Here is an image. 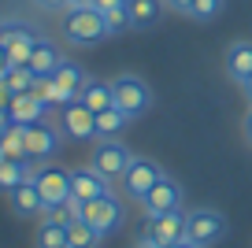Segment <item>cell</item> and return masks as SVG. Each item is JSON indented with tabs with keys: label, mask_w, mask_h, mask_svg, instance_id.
Masks as SVG:
<instances>
[{
	"label": "cell",
	"mask_w": 252,
	"mask_h": 248,
	"mask_svg": "<svg viewBox=\"0 0 252 248\" xmlns=\"http://www.w3.org/2000/svg\"><path fill=\"white\" fill-rule=\"evenodd\" d=\"M8 123H11V119H8V96L0 93V130H4Z\"/></svg>",
	"instance_id": "obj_34"
},
{
	"label": "cell",
	"mask_w": 252,
	"mask_h": 248,
	"mask_svg": "<svg viewBox=\"0 0 252 248\" xmlns=\"http://www.w3.org/2000/svg\"><path fill=\"white\" fill-rule=\"evenodd\" d=\"M245 133H249V141H252V108H249V119H245Z\"/></svg>",
	"instance_id": "obj_38"
},
{
	"label": "cell",
	"mask_w": 252,
	"mask_h": 248,
	"mask_svg": "<svg viewBox=\"0 0 252 248\" xmlns=\"http://www.w3.org/2000/svg\"><path fill=\"white\" fill-rule=\"evenodd\" d=\"M60 30H63V41L74 48H93L100 45L104 37H111L108 23H104V11L93 8V4H74V8L63 11L60 19Z\"/></svg>",
	"instance_id": "obj_1"
},
{
	"label": "cell",
	"mask_w": 252,
	"mask_h": 248,
	"mask_svg": "<svg viewBox=\"0 0 252 248\" xmlns=\"http://www.w3.org/2000/svg\"><path fill=\"white\" fill-rule=\"evenodd\" d=\"M30 159H4L0 163V193H11L15 186H23L30 178Z\"/></svg>",
	"instance_id": "obj_22"
},
{
	"label": "cell",
	"mask_w": 252,
	"mask_h": 248,
	"mask_svg": "<svg viewBox=\"0 0 252 248\" xmlns=\"http://www.w3.org/2000/svg\"><path fill=\"white\" fill-rule=\"evenodd\" d=\"M30 93L37 96V100H45L48 108H52V104L63 108V93H60V86H56L52 74H37V78H33V86H30Z\"/></svg>",
	"instance_id": "obj_27"
},
{
	"label": "cell",
	"mask_w": 252,
	"mask_h": 248,
	"mask_svg": "<svg viewBox=\"0 0 252 248\" xmlns=\"http://www.w3.org/2000/svg\"><path fill=\"white\" fill-rule=\"evenodd\" d=\"M108 193H111V182L100 171H93V167H74L71 171V200L74 204L96 200V196H108Z\"/></svg>",
	"instance_id": "obj_12"
},
{
	"label": "cell",
	"mask_w": 252,
	"mask_h": 248,
	"mask_svg": "<svg viewBox=\"0 0 252 248\" xmlns=\"http://www.w3.org/2000/svg\"><path fill=\"white\" fill-rule=\"evenodd\" d=\"M52 78H56V86H60V93H63V104H71V100H78L82 96V89H86V70L78 67V63H67L63 60L60 67L52 70Z\"/></svg>",
	"instance_id": "obj_16"
},
{
	"label": "cell",
	"mask_w": 252,
	"mask_h": 248,
	"mask_svg": "<svg viewBox=\"0 0 252 248\" xmlns=\"http://www.w3.org/2000/svg\"><path fill=\"white\" fill-rule=\"evenodd\" d=\"M60 123H63V133H67L71 141H93V137H96V115H93L82 100L63 104Z\"/></svg>",
	"instance_id": "obj_11"
},
{
	"label": "cell",
	"mask_w": 252,
	"mask_h": 248,
	"mask_svg": "<svg viewBox=\"0 0 252 248\" xmlns=\"http://www.w3.org/2000/svg\"><path fill=\"white\" fill-rule=\"evenodd\" d=\"M33 70L30 67H8V74L0 78V93L4 96H11V93H30V86H33Z\"/></svg>",
	"instance_id": "obj_25"
},
{
	"label": "cell",
	"mask_w": 252,
	"mask_h": 248,
	"mask_svg": "<svg viewBox=\"0 0 252 248\" xmlns=\"http://www.w3.org/2000/svg\"><path fill=\"white\" fill-rule=\"evenodd\" d=\"M171 11H178V15H189V8H193V0H163Z\"/></svg>",
	"instance_id": "obj_32"
},
{
	"label": "cell",
	"mask_w": 252,
	"mask_h": 248,
	"mask_svg": "<svg viewBox=\"0 0 252 248\" xmlns=\"http://www.w3.org/2000/svg\"><path fill=\"white\" fill-rule=\"evenodd\" d=\"M130 163H134V152H130L123 141H96L89 167H93V171H100L108 182H123V174H126V167H130Z\"/></svg>",
	"instance_id": "obj_7"
},
{
	"label": "cell",
	"mask_w": 252,
	"mask_h": 248,
	"mask_svg": "<svg viewBox=\"0 0 252 248\" xmlns=\"http://www.w3.org/2000/svg\"><path fill=\"white\" fill-rule=\"evenodd\" d=\"M4 159H8V155H4V152H0V163H4Z\"/></svg>",
	"instance_id": "obj_41"
},
{
	"label": "cell",
	"mask_w": 252,
	"mask_h": 248,
	"mask_svg": "<svg viewBox=\"0 0 252 248\" xmlns=\"http://www.w3.org/2000/svg\"><path fill=\"white\" fill-rule=\"evenodd\" d=\"M45 218H52V222H60V226H71L74 218H78V204L67 200V204H60V208H48Z\"/></svg>",
	"instance_id": "obj_29"
},
{
	"label": "cell",
	"mask_w": 252,
	"mask_h": 248,
	"mask_svg": "<svg viewBox=\"0 0 252 248\" xmlns=\"http://www.w3.org/2000/svg\"><path fill=\"white\" fill-rule=\"evenodd\" d=\"M56 148H60V130L48 119L26 126V155L30 159H48V155H56Z\"/></svg>",
	"instance_id": "obj_13"
},
{
	"label": "cell",
	"mask_w": 252,
	"mask_h": 248,
	"mask_svg": "<svg viewBox=\"0 0 252 248\" xmlns=\"http://www.w3.org/2000/svg\"><path fill=\"white\" fill-rule=\"evenodd\" d=\"M111 93H115V108L123 111L130 123L141 119L152 108V89L141 74H115L111 78Z\"/></svg>",
	"instance_id": "obj_2"
},
{
	"label": "cell",
	"mask_w": 252,
	"mask_h": 248,
	"mask_svg": "<svg viewBox=\"0 0 252 248\" xmlns=\"http://www.w3.org/2000/svg\"><path fill=\"white\" fill-rule=\"evenodd\" d=\"M48 111L45 100H37L33 93H11L8 96V119L19 126H30V123H41Z\"/></svg>",
	"instance_id": "obj_14"
},
{
	"label": "cell",
	"mask_w": 252,
	"mask_h": 248,
	"mask_svg": "<svg viewBox=\"0 0 252 248\" xmlns=\"http://www.w3.org/2000/svg\"><path fill=\"white\" fill-rule=\"evenodd\" d=\"M96 245H100V233L93 226H86L82 218H74L67 226V248H96Z\"/></svg>",
	"instance_id": "obj_26"
},
{
	"label": "cell",
	"mask_w": 252,
	"mask_h": 248,
	"mask_svg": "<svg viewBox=\"0 0 252 248\" xmlns=\"http://www.w3.org/2000/svg\"><path fill=\"white\" fill-rule=\"evenodd\" d=\"M93 8H100V11H115V8H126V0H93Z\"/></svg>",
	"instance_id": "obj_33"
},
{
	"label": "cell",
	"mask_w": 252,
	"mask_h": 248,
	"mask_svg": "<svg viewBox=\"0 0 252 248\" xmlns=\"http://www.w3.org/2000/svg\"><path fill=\"white\" fill-rule=\"evenodd\" d=\"M33 186H37L45 208H60V204L71 200V171H63L56 163H45V167H33Z\"/></svg>",
	"instance_id": "obj_5"
},
{
	"label": "cell",
	"mask_w": 252,
	"mask_h": 248,
	"mask_svg": "<svg viewBox=\"0 0 252 248\" xmlns=\"http://www.w3.org/2000/svg\"><path fill=\"white\" fill-rule=\"evenodd\" d=\"M222 233H226V218H222V211H212V208L189 211L186 237L193 241V245L208 248V245H215V241H222Z\"/></svg>",
	"instance_id": "obj_8"
},
{
	"label": "cell",
	"mask_w": 252,
	"mask_h": 248,
	"mask_svg": "<svg viewBox=\"0 0 252 248\" xmlns=\"http://www.w3.org/2000/svg\"><path fill=\"white\" fill-rule=\"evenodd\" d=\"M134 248H163V245H156V241H137Z\"/></svg>",
	"instance_id": "obj_37"
},
{
	"label": "cell",
	"mask_w": 252,
	"mask_h": 248,
	"mask_svg": "<svg viewBox=\"0 0 252 248\" xmlns=\"http://www.w3.org/2000/svg\"><path fill=\"white\" fill-rule=\"evenodd\" d=\"M60 63H63L60 45H56V41H48V37H41L37 45H33V52H30V60H26V67H30L33 74H52Z\"/></svg>",
	"instance_id": "obj_18"
},
{
	"label": "cell",
	"mask_w": 252,
	"mask_h": 248,
	"mask_svg": "<svg viewBox=\"0 0 252 248\" xmlns=\"http://www.w3.org/2000/svg\"><path fill=\"white\" fill-rule=\"evenodd\" d=\"M104 23H108V30H111V33H119V30H126V26H130V11H126V8L104 11Z\"/></svg>",
	"instance_id": "obj_30"
},
{
	"label": "cell",
	"mask_w": 252,
	"mask_h": 248,
	"mask_svg": "<svg viewBox=\"0 0 252 248\" xmlns=\"http://www.w3.org/2000/svg\"><path fill=\"white\" fill-rule=\"evenodd\" d=\"M0 41L8 48L11 67H26V60H30L33 45L41 41V33H37V26L23 23V19H4V23H0Z\"/></svg>",
	"instance_id": "obj_3"
},
{
	"label": "cell",
	"mask_w": 252,
	"mask_h": 248,
	"mask_svg": "<svg viewBox=\"0 0 252 248\" xmlns=\"http://www.w3.org/2000/svg\"><path fill=\"white\" fill-rule=\"evenodd\" d=\"M163 0H126V11H130V26L134 30H149V26L159 23L163 15Z\"/></svg>",
	"instance_id": "obj_20"
},
{
	"label": "cell",
	"mask_w": 252,
	"mask_h": 248,
	"mask_svg": "<svg viewBox=\"0 0 252 248\" xmlns=\"http://www.w3.org/2000/svg\"><path fill=\"white\" fill-rule=\"evenodd\" d=\"M126 126H130V119H126L119 108H108V111L96 115V137L100 141H119V133H123Z\"/></svg>",
	"instance_id": "obj_23"
},
{
	"label": "cell",
	"mask_w": 252,
	"mask_h": 248,
	"mask_svg": "<svg viewBox=\"0 0 252 248\" xmlns=\"http://www.w3.org/2000/svg\"><path fill=\"white\" fill-rule=\"evenodd\" d=\"M8 67H11V60H8V48H4V41H0V78L8 74Z\"/></svg>",
	"instance_id": "obj_35"
},
{
	"label": "cell",
	"mask_w": 252,
	"mask_h": 248,
	"mask_svg": "<svg viewBox=\"0 0 252 248\" xmlns=\"http://www.w3.org/2000/svg\"><path fill=\"white\" fill-rule=\"evenodd\" d=\"M137 204H141L145 215H163V211H178V208H182V186H178V182H171V178L163 174V178H159V182H156V186H152V189H149V193H145Z\"/></svg>",
	"instance_id": "obj_10"
},
{
	"label": "cell",
	"mask_w": 252,
	"mask_h": 248,
	"mask_svg": "<svg viewBox=\"0 0 252 248\" xmlns=\"http://www.w3.org/2000/svg\"><path fill=\"white\" fill-rule=\"evenodd\" d=\"M241 89H245V96H249V104H252V78H249V82H245Z\"/></svg>",
	"instance_id": "obj_39"
},
{
	"label": "cell",
	"mask_w": 252,
	"mask_h": 248,
	"mask_svg": "<svg viewBox=\"0 0 252 248\" xmlns=\"http://www.w3.org/2000/svg\"><path fill=\"white\" fill-rule=\"evenodd\" d=\"M33 245L37 248H67V226L52 222V218H41L37 233H33Z\"/></svg>",
	"instance_id": "obj_24"
},
{
	"label": "cell",
	"mask_w": 252,
	"mask_h": 248,
	"mask_svg": "<svg viewBox=\"0 0 252 248\" xmlns=\"http://www.w3.org/2000/svg\"><path fill=\"white\" fill-rule=\"evenodd\" d=\"M167 248H200V245H193V241L186 237V241H174V245H167Z\"/></svg>",
	"instance_id": "obj_36"
},
{
	"label": "cell",
	"mask_w": 252,
	"mask_h": 248,
	"mask_svg": "<svg viewBox=\"0 0 252 248\" xmlns=\"http://www.w3.org/2000/svg\"><path fill=\"white\" fill-rule=\"evenodd\" d=\"M74 4H93V0H71V8H74Z\"/></svg>",
	"instance_id": "obj_40"
},
{
	"label": "cell",
	"mask_w": 252,
	"mask_h": 248,
	"mask_svg": "<svg viewBox=\"0 0 252 248\" xmlns=\"http://www.w3.org/2000/svg\"><path fill=\"white\" fill-rule=\"evenodd\" d=\"M78 100L86 104V108L93 111V115H100V111L115 108V93H111V82H100V78H89Z\"/></svg>",
	"instance_id": "obj_19"
},
{
	"label": "cell",
	"mask_w": 252,
	"mask_h": 248,
	"mask_svg": "<svg viewBox=\"0 0 252 248\" xmlns=\"http://www.w3.org/2000/svg\"><path fill=\"white\" fill-rule=\"evenodd\" d=\"M222 4H226V0H193L189 19H197V23H212V19L222 11Z\"/></svg>",
	"instance_id": "obj_28"
},
{
	"label": "cell",
	"mask_w": 252,
	"mask_h": 248,
	"mask_svg": "<svg viewBox=\"0 0 252 248\" xmlns=\"http://www.w3.org/2000/svg\"><path fill=\"white\" fill-rule=\"evenodd\" d=\"M33 8L48 11V15H63V11L71 8V0H33Z\"/></svg>",
	"instance_id": "obj_31"
},
{
	"label": "cell",
	"mask_w": 252,
	"mask_h": 248,
	"mask_svg": "<svg viewBox=\"0 0 252 248\" xmlns=\"http://www.w3.org/2000/svg\"><path fill=\"white\" fill-rule=\"evenodd\" d=\"M78 218L86 226H93L100 237H108V233H115L119 226H123V204L115 200V196H96V200H86L78 204Z\"/></svg>",
	"instance_id": "obj_4"
},
{
	"label": "cell",
	"mask_w": 252,
	"mask_h": 248,
	"mask_svg": "<svg viewBox=\"0 0 252 248\" xmlns=\"http://www.w3.org/2000/svg\"><path fill=\"white\" fill-rule=\"evenodd\" d=\"M186 226L189 215L186 211H163V215H145L141 222V241H156V245H174V241H186Z\"/></svg>",
	"instance_id": "obj_6"
},
{
	"label": "cell",
	"mask_w": 252,
	"mask_h": 248,
	"mask_svg": "<svg viewBox=\"0 0 252 248\" xmlns=\"http://www.w3.org/2000/svg\"><path fill=\"white\" fill-rule=\"evenodd\" d=\"M226 74L234 78L237 86H245L252 78V41H234V45L226 48Z\"/></svg>",
	"instance_id": "obj_17"
},
{
	"label": "cell",
	"mask_w": 252,
	"mask_h": 248,
	"mask_svg": "<svg viewBox=\"0 0 252 248\" xmlns=\"http://www.w3.org/2000/svg\"><path fill=\"white\" fill-rule=\"evenodd\" d=\"M0 152L8 155V159H30V155H26V126H19V123L4 126V130H0Z\"/></svg>",
	"instance_id": "obj_21"
},
{
	"label": "cell",
	"mask_w": 252,
	"mask_h": 248,
	"mask_svg": "<svg viewBox=\"0 0 252 248\" xmlns=\"http://www.w3.org/2000/svg\"><path fill=\"white\" fill-rule=\"evenodd\" d=\"M11 208H15V215H23V218H33V215H41L45 218V200H41V193H37V186H33V178H26L23 186H15L11 189Z\"/></svg>",
	"instance_id": "obj_15"
},
{
	"label": "cell",
	"mask_w": 252,
	"mask_h": 248,
	"mask_svg": "<svg viewBox=\"0 0 252 248\" xmlns=\"http://www.w3.org/2000/svg\"><path fill=\"white\" fill-rule=\"evenodd\" d=\"M159 178H163L159 163L145 159V155H134V163H130V167H126V174H123V193L130 196V200H141V196L149 193Z\"/></svg>",
	"instance_id": "obj_9"
}]
</instances>
